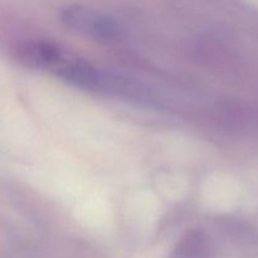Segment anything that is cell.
Here are the masks:
<instances>
[{"mask_svg":"<svg viewBox=\"0 0 258 258\" xmlns=\"http://www.w3.org/2000/svg\"><path fill=\"white\" fill-rule=\"evenodd\" d=\"M60 20L73 32L101 43H112L120 38V27L112 18L91 8L71 5L60 12Z\"/></svg>","mask_w":258,"mask_h":258,"instance_id":"6da1fadb","label":"cell"},{"mask_svg":"<svg viewBox=\"0 0 258 258\" xmlns=\"http://www.w3.org/2000/svg\"><path fill=\"white\" fill-rule=\"evenodd\" d=\"M15 59L30 70L52 71L63 54L60 48L44 40H32L20 44L15 50Z\"/></svg>","mask_w":258,"mask_h":258,"instance_id":"7a4b0ae2","label":"cell"},{"mask_svg":"<svg viewBox=\"0 0 258 258\" xmlns=\"http://www.w3.org/2000/svg\"><path fill=\"white\" fill-rule=\"evenodd\" d=\"M53 73L60 80L82 90H98L103 83V78L97 68L78 58H67L63 55L53 70Z\"/></svg>","mask_w":258,"mask_h":258,"instance_id":"3957f363","label":"cell"},{"mask_svg":"<svg viewBox=\"0 0 258 258\" xmlns=\"http://www.w3.org/2000/svg\"><path fill=\"white\" fill-rule=\"evenodd\" d=\"M211 239L204 232L193 229L179 239L169 258H211Z\"/></svg>","mask_w":258,"mask_h":258,"instance_id":"277c9868","label":"cell"}]
</instances>
